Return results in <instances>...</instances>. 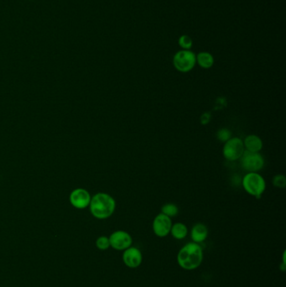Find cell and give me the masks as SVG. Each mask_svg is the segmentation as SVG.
<instances>
[{
  "label": "cell",
  "mask_w": 286,
  "mask_h": 287,
  "mask_svg": "<svg viewBox=\"0 0 286 287\" xmlns=\"http://www.w3.org/2000/svg\"><path fill=\"white\" fill-rule=\"evenodd\" d=\"M96 247L99 250H107L110 248V242H109V237L107 236H100L96 240Z\"/></svg>",
  "instance_id": "cell-16"
},
{
  "label": "cell",
  "mask_w": 286,
  "mask_h": 287,
  "mask_svg": "<svg viewBox=\"0 0 286 287\" xmlns=\"http://www.w3.org/2000/svg\"><path fill=\"white\" fill-rule=\"evenodd\" d=\"M171 227H172L171 218L161 212L156 215L154 218L152 223L153 232L159 238H165L169 235Z\"/></svg>",
  "instance_id": "cell-9"
},
{
  "label": "cell",
  "mask_w": 286,
  "mask_h": 287,
  "mask_svg": "<svg viewBox=\"0 0 286 287\" xmlns=\"http://www.w3.org/2000/svg\"><path fill=\"white\" fill-rule=\"evenodd\" d=\"M178 212H179V208L174 203H166V204L163 205L161 207V213L166 215L170 218L175 217L178 214Z\"/></svg>",
  "instance_id": "cell-15"
},
{
  "label": "cell",
  "mask_w": 286,
  "mask_h": 287,
  "mask_svg": "<svg viewBox=\"0 0 286 287\" xmlns=\"http://www.w3.org/2000/svg\"><path fill=\"white\" fill-rule=\"evenodd\" d=\"M122 259L124 264L129 268L135 269L140 266L143 261V255H142L141 251L136 247H129L125 250H124Z\"/></svg>",
  "instance_id": "cell-10"
},
{
  "label": "cell",
  "mask_w": 286,
  "mask_h": 287,
  "mask_svg": "<svg viewBox=\"0 0 286 287\" xmlns=\"http://www.w3.org/2000/svg\"><path fill=\"white\" fill-rule=\"evenodd\" d=\"M88 207L91 214L97 219H107L115 212L116 202L111 195L105 192H98L92 197Z\"/></svg>",
  "instance_id": "cell-2"
},
{
  "label": "cell",
  "mask_w": 286,
  "mask_h": 287,
  "mask_svg": "<svg viewBox=\"0 0 286 287\" xmlns=\"http://www.w3.org/2000/svg\"><path fill=\"white\" fill-rule=\"evenodd\" d=\"M242 141L245 150L250 152H259L263 149V141L258 135H247Z\"/></svg>",
  "instance_id": "cell-12"
},
{
  "label": "cell",
  "mask_w": 286,
  "mask_h": 287,
  "mask_svg": "<svg viewBox=\"0 0 286 287\" xmlns=\"http://www.w3.org/2000/svg\"><path fill=\"white\" fill-rule=\"evenodd\" d=\"M179 42V45L182 48V50H190L192 47V45H193V42H192L191 37H189V36H186V35L181 36L179 38V42Z\"/></svg>",
  "instance_id": "cell-18"
},
{
  "label": "cell",
  "mask_w": 286,
  "mask_h": 287,
  "mask_svg": "<svg viewBox=\"0 0 286 287\" xmlns=\"http://www.w3.org/2000/svg\"><path fill=\"white\" fill-rule=\"evenodd\" d=\"M91 198L92 196L90 192L87 189L82 187L73 190L69 196L70 203L77 209H85L89 207Z\"/></svg>",
  "instance_id": "cell-8"
},
{
  "label": "cell",
  "mask_w": 286,
  "mask_h": 287,
  "mask_svg": "<svg viewBox=\"0 0 286 287\" xmlns=\"http://www.w3.org/2000/svg\"><path fill=\"white\" fill-rule=\"evenodd\" d=\"M241 167L247 172H258L264 166V158L259 152H250L245 150L239 159Z\"/></svg>",
  "instance_id": "cell-5"
},
{
  "label": "cell",
  "mask_w": 286,
  "mask_h": 287,
  "mask_svg": "<svg viewBox=\"0 0 286 287\" xmlns=\"http://www.w3.org/2000/svg\"><path fill=\"white\" fill-rule=\"evenodd\" d=\"M196 64V56L190 50H181L173 57V65L180 73L191 72Z\"/></svg>",
  "instance_id": "cell-4"
},
{
  "label": "cell",
  "mask_w": 286,
  "mask_h": 287,
  "mask_svg": "<svg viewBox=\"0 0 286 287\" xmlns=\"http://www.w3.org/2000/svg\"><path fill=\"white\" fill-rule=\"evenodd\" d=\"M245 148L242 139L232 137L224 143L222 148L223 157L229 161H238L244 152Z\"/></svg>",
  "instance_id": "cell-6"
},
{
  "label": "cell",
  "mask_w": 286,
  "mask_h": 287,
  "mask_svg": "<svg viewBox=\"0 0 286 287\" xmlns=\"http://www.w3.org/2000/svg\"><path fill=\"white\" fill-rule=\"evenodd\" d=\"M208 236V229L203 223L198 222L192 227L191 230V238L192 242L201 243L206 240Z\"/></svg>",
  "instance_id": "cell-11"
},
{
  "label": "cell",
  "mask_w": 286,
  "mask_h": 287,
  "mask_svg": "<svg viewBox=\"0 0 286 287\" xmlns=\"http://www.w3.org/2000/svg\"><path fill=\"white\" fill-rule=\"evenodd\" d=\"M196 63L203 69H209L214 64V57L209 52H201L196 56Z\"/></svg>",
  "instance_id": "cell-14"
},
{
  "label": "cell",
  "mask_w": 286,
  "mask_h": 287,
  "mask_svg": "<svg viewBox=\"0 0 286 287\" xmlns=\"http://www.w3.org/2000/svg\"><path fill=\"white\" fill-rule=\"evenodd\" d=\"M110 247L115 250L124 251L131 247L133 238L128 232L124 230L114 231L109 237Z\"/></svg>",
  "instance_id": "cell-7"
},
{
  "label": "cell",
  "mask_w": 286,
  "mask_h": 287,
  "mask_svg": "<svg viewBox=\"0 0 286 287\" xmlns=\"http://www.w3.org/2000/svg\"><path fill=\"white\" fill-rule=\"evenodd\" d=\"M170 233L172 235L173 238L181 240L186 238L188 234V228L183 222H176L172 224Z\"/></svg>",
  "instance_id": "cell-13"
},
{
  "label": "cell",
  "mask_w": 286,
  "mask_h": 287,
  "mask_svg": "<svg viewBox=\"0 0 286 287\" xmlns=\"http://www.w3.org/2000/svg\"><path fill=\"white\" fill-rule=\"evenodd\" d=\"M211 120V115L208 113H205L201 117V122L202 124H207Z\"/></svg>",
  "instance_id": "cell-20"
},
{
  "label": "cell",
  "mask_w": 286,
  "mask_h": 287,
  "mask_svg": "<svg viewBox=\"0 0 286 287\" xmlns=\"http://www.w3.org/2000/svg\"><path fill=\"white\" fill-rule=\"evenodd\" d=\"M231 138H232V132L226 128L220 129L217 132V139L221 142H227Z\"/></svg>",
  "instance_id": "cell-17"
},
{
  "label": "cell",
  "mask_w": 286,
  "mask_h": 287,
  "mask_svg": "<svg viewBox=\"0 0 286 287\" xmlns=\"http://www.w3.org/2000/svg\"><path fill=\"white\" fill-rule=\"evenodd\" d=\"M242 186L248 194L260 198L266 189V181L258 172H247L242 180Z\"/></svg>",
  "instance_id": "cell-3"
},
{
  "label": "cell",
  "mask_w": 286,
  "mask_h": 287,
  "mask_svg": "<svg viewBox=\"0 0 286 287\" xmlns=\"http://www.w3.org/2000/svg\"><path fill=\"white\" fill-rule=\"evenodd\" d=\"M203 249L200 243H186L177 253V263L181 269L194 270L198 268L203 261Z\"/></svg>",
  "instance_id": "cell-1"
},
{
  "label": "cell",
  "mask_w": 286,
  "mask_h": 287,
  "mask_svg": "<svg viewBox=\"0 0 286 287\" xmlns=\"http://www.w3.org/2000/svg\"><path fill=\"white\" fill-rule=\"evenodd\" d=\"M272 183H273V186L275 187H278V188H284L286 186V178L285 176L283 175H276L273 178V181H272Z\"/></svg>",
  "instance_id": "cell-19"
}]
</instances>
